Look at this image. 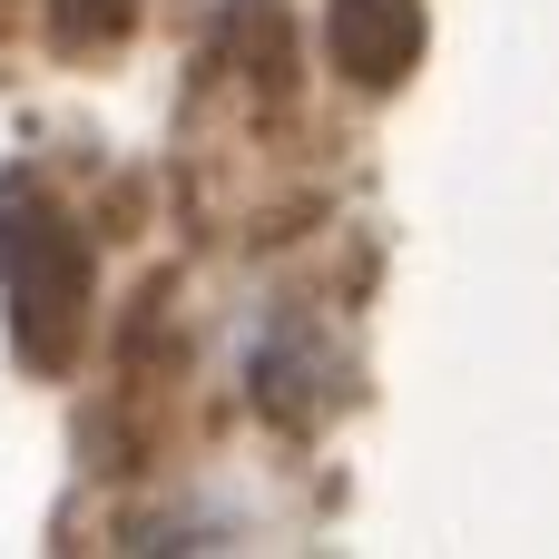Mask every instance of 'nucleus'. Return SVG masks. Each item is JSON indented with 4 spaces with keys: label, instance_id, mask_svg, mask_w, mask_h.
<instances>
[{
    "label": "nucleus",
    "instance_id": "nucleus-2",
    "mask_svg": "<svg viewBox=\"0 0 559 559\" xmlns=\"http://www.w3.org/2000/svg\"><path fill=\"white\" fill-rule=\"evenodd\" d=\"M324 39H334V69H344L354 88H393V79L423 59V10H413V0H334Z\"/></svg>",
    "mask_w": 559,
    "mask_h": 559
},
{
    "label": "nucleus",
    "instance_id": "nucleus-1",
    "mask_svg": "<svg viewBox=\"0 0 559 559\" xmlns=\"http://www.w3.org/2000/svg\"><path fill=\"white\" fill-rule=\"evenodd\" d=\"M0 295H10V344L39 373H69L79 344H88L98 265H88V236L69 226V206L49 187H10L0 197Z\"/></svg>",
    "mask_w": 559,
    "mask_h": 559
},
{
    "label": "nucleus",
    "instance_id": "nucleus-3",
    "mask_svg": "<svg viewBox=\"0 0 559 559\" xmlns=\"http://www.w3.org/2000/svg\"><path fill=\"white\" fill-rule=\"evenodd\" d=\"M138 10H147V0H49V39H59L69 59H88V49H118V39L138 29Z\"/></svg>",
    "mask_w": 559,
    "mask_h": 559
}]
</instances>
